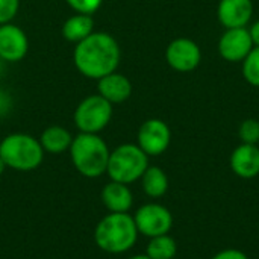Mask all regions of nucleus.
<instances>
[{
    "label": "nucleus",
    "mask_w": 259,
    "mask_h": 259,
    "mask_svg": "<svg viewBox=\"0 0 259 259\" xmlns=\"http://www.w3.org/2000/svg\"><path fill=\"white\" fill-rule=\"evenodd\" d=\"M120 59V46L117 39L106 32H93L83 41L76 44L73 53L77 71L85 77L96 80L117 71Z\"/></svg>",
    "instance_id": "nucleus-1"
},
{
    "label": "nucleus",
    "mask_w": 259,
    "mask_h": 259,
    "mask_svg": "<svg viewBox=\"0 0 259 259\" xmlns=\"http://www.w3.org/2000/svg\"><path fill=\"white\" fill-rule=\"evenodd\" d=\"M138 229L129 212H109L94 229L97 247L111 255L129 252L138 241Z\"/></svg>",
    "instance_id": "nucleus-2"
},
{
    "label": "nucleus",
    "mask_w": 259,
    "mask_h": 259,
    "mask_svg": "<svg viewBox=\"0 0 259 259\" xmlns=\"http://www.w3.org/2000/svg\"><path fill=\"white\" fill-rule=\"evenodd\" d=\"M68 152L74 168L82 176L96 179L106 173L111 150L99 134L80 132L73 137Z\"/></svg>",
    "instance_id": "nucleus-3"
},
{
    "label": "nucleus",
    "mask_w": 259,
    "mask_h": 259,
    "mask_svg": "<svg viewBox=\"0 0 259 259\" xmlns=\"http://www.w3.org/2000/svg\"><path fill=\"white\" fill-rule=\"evenodd\" d=\"M0 158L8 168L17 171H32L44 159L39 140L29 134L15 132L5 137L0 143Z\"/></svg>",
    "instance_id": "nucleus-4"
},
{
    "label": "nucleus",
    "mask_w": 259,
    "mask_h": 259,
    "mask_svg": "<svg viewBox=\"0 0 259 259\" xmlns=\"http://www.w3.org/2000/svg\"><path fill=\"white\" fill-rule=\"evenodd\" d=\"M149 167V156L138 144H121L109 153L106 175L111 181L131 185L141 179Z\"/></svg>",
    "instance_id": "nucleus-5"
},
{
    "label": "nucleus",
    "mask_w": 259,
    "mask_h": 259,
    "mask_svg": "<svg viewBox=\"0 0 259 259\" xmlns=\"http://www.w3.org/2000/svg\"><path fill=\"white\" fill-rule=\"evenodd\" d=\"M112 118V103L100 94L85 97L74 111V124L79 132L99 134Z\"/></svg>",
    "instance_id": "nucleus-6"
},
{
    "label": "nucleus",
    "mask_w": 259,
    "mask_h": 259,
    "mask_svg": "<svg viewBox=\"0 0 259 259\" xmlns=\"http://www.w3.org/2000/svg\"><path fill=\"white\" fill-rule=\"evenodd\" d=\"M138 234L147 238L165 235L173 226V215L168 208L161 203H146L132 215Z\"/></svg>",
    "instance_id": "nucleus-7"
},
{
    "label": "nucleus",
    "mask_w": 259,
    "mask_h": 259,
    "mask_svg": "<svg viewBox=\"0 0 259 259\" xmlns=\"http://www.w3.org/2000/svg\"><path fill=\"white\" fill-rule=\"evenodd\" d=\"M137 140V144L147 156H159L170 146L171 131L165 121L159 118H149L140 126Z\"/></svg>",
    "instance_id": "nucleus-8"
},
{
    "label": "nucleus",
    "mask_w": 259,
    "mask_h": 259,
    "mask_svg": "<svg viewBox=\"0 0 259 259\" xmlns=\"http://www.w3.org/2000/svg\"><path fill=\"white\" fill-rule=\"evenodd\" d=\"M167 64L179 71L188 73L199 67L202 61V52L196 41L190 38H176L165 49Z\"/></svg>",
    "instance_id": "nucleus-9"
},
{
    "label": "nucleus",
    "mask_w": 259,
    "mask_h": 259,
    "mask_svg": "<svg viewBox=\"0 0 259 259\" xmlns=\"http://www.w3.org/2000/svg\"><path fill=\"white\" fill-rule=\"evenodd\" d=\"M253 47L247 27L226 29L219 39V53L228 62H243Z\"/></svg>",
    "instance_id": "nucleus-10"
},
{
    "label": "nucleus",
    "mask_w": 259,
    "mask_h": 259,
    "mask_svg": "<svg viewBox=\"0 0 259 259\" xmlns=\"http://www.w3.org/2000/svg\"><path fill=\"white\" fill-rule=\"evenodd\" d=\"M29 50L24 30L15 24H0V59L8 62L21 61Z\"/></svg>",
    "instance_id": "nucleus-11"
},
{
    "label": "nucleus",
    "mask_w": 259,
    "mask_h": 259,
    "mask_svg": "<svg viewBox=\"0 0 259 259\" xmlns=\"http://www.w3.org/2000/svg\"><path fill=\"white\" fill-rule=\"evenodd\" d=\"M253 15L252 0H220L217 18L225 29L246 27Z\"/></svg>",
    "instance_id": "nucleus-12"
},
{
    "label": "nucleus",
    "mask_w": 259,
    "mask_h": 259,
    "mask_svg": "<svg viewBox=\"0 0 259 259\" xmlns=\"http://www.w3.org/2000/svg\"><path fill=\"white\" fill-rule=\"evenodd\" d=\"M231 168L241 179H253L259 175V147L256 144H241L231 155Z\"/></svg>",
    "instance_id": "nucleus-13"
},
{
    "label": "nucleus",
    "mask_w": 259,
    "mask_h": 259,
    "mask_svg": "<svg viewBox=\"0 0 259 259\" xmlns=\"http://www.w3.org/2000/svg\"><path fill=\"white\" fill-rule=\"evenodd\" d=\"M97 90L99 94L109 103H123L132 94V83L124 74L114 71L99 79Z\"/></svg>",
    "instance_id": "nucleus-14"
},
{
    "label": "nucleus",
    "mask_w": 259,
    "mask_h": 259,
    "mask_svg": "<svg viewBox=\"0 0 259 259\" xmlns=\"http://www.w3.org/2000/svg\"><path fill=\"white\" fill-rule=\"evenodd\" d=\"M102 202L109 212H129L134 205V194L129 185L111 181L102 190Z\"/></svg>",
    "instance_id": "nucleus-15"
},
{
    "label": "nucleus",
    "mask_w": 259,
    "mask_h": 259,
    "mask_svg": "<svg viewBox=\"0 0 259 259\" xmlns=\"http://www.w3.org/2000/svg\"><path fill=\"white\" fill-rule=\"evenodd\" d=\"M39 143L44 153L47 152L52 155H59L70 149L73 143V135L70 134L68 129L62 126H49L47 129L42 131Z\"/></svg>",
    "instance_id": "nucleus-16"
},
{
    "label": "nucleus",
    "mask_w": 259,
    "mask_h": 259,
    "mask_svg": "<svg viewBox=\"0 0 259 259\" xmlns=\"http://www.w3.org/2000/svg\"><path fill=\"white\" fill-rule=\"evenodd\" d=\"M94 32V20L93 15L88 14H74L62 26V35L70 42H80L87 36H90Z\"/></svg>",
    "instance_id": "nucleus-17"
},
{
    "label": "nucleus",
    "mask_w": 259,
    "mask_h": 259,
    "mask_svg": "<svg viewBox=\"0 0 259 259\" xmlns=\"http://www.w3.org/2000/svg\"><path fill=\"white\" fill-rule=\"evenodd\" d=\"M140 181L143 191L150 199H159L168 191V178L161 167L149 165Z\"/></svg>",
    "instance_id": "nucleus-18"
},
{
    "label": "nucleus",
    "mask_w": 259,
    "mask_h": 259,
    "mask_svg": "<svg viewBox=\"0 0 259 259\" xmlns=\"http://www.w3.org/2000/svg\"><path fill=\"white\" fill-rule=\"evenodd\" d=\"M178 253V244L168 234L149 238L146 255L150 259H173Z\"/></svg>",
    "instance_id": "nucleus-19"
},
{
    "label": "nucleus",
    "mask_w": 259,
    "mask_h": 259,
    "mask_svg": "<svg viewBox=\"0 0 259 259\" xmlns=\"http://www.w3.org/2000/svg\"><path fill=\"white\" fill-rule=\"evenodd\" d=\"M243 76L249 85L259 88V47H253L252 52L244 58Z\"/></svg>",
    "instance_id": "nucleus-20"
},
{
    "label": "nucleus",
    "mask_w": 259,
    "mask_h": 259,
    "mask_svg": "<svg viewBox=\"0 0 259 259\" xmlns=\"http://www.w3.org/2000/svg\"><path fill=\"white\" fill-rule=\"evenodd\" d=\"M238 135L244 144H258L259 143V120L247 118L240 124Z\"/></svg>",
    "instance_id": "nucleus-21"
},
{
    "label": "nucleus",
    "mask_w": 259,
    "mask_h": 259,
    "mask_svg": "<svg viewBox=\"0 0 259 259\" xmlns=\"http://www.w3.org/2000/svg\"><path fill=\"white\" fill-rule=\"evenodd\" d=\"M65 2L73 11L88 15H93L103 3V0H65Z\"/></svg>",
    "instance_id": "nucleus-22"
},
{
    "label": "nucleus",
    "mask_w": 259,
    "mask_h": 259,
    "mask_svg": "<svg viewBox=\"0 0 259 259\" xmlns=\"http://www.w3.org/2000/svg\"><path fill=\"white\" fill-rule=\"evenodd\" d=\"M20 0H0V24L11 23L17 15Z\"/></svg>",
    "instance_id": "nucleus-23"
},
{
    "label": "nucleus",
    "mask_w": 259,
    "mask_h": 259,
    "mask_svg": "<svg viewBox=\"0 0 259 259\" xmlns=\"http://www.w3.org/2000/svg\"><path fill=\"white\" fill-rule=\"evenodd\" d=\"M211 259H249V256L238 249H225L215 253Z\"/></svg>",
    "instance_id": "nucleus-24"
},
{
    "label": "nucleus",
    "mask_w": 259,
    "mask_h": 259,
    "mask_svg": "<svg viewBox=\"0 0 259 259\" xmlns=\"http://www.w3.org/2000/svg\"><path fill=\"white\" fill-rule=\"evenodd\" d=\"M249 33H250V38L253 41V46L259 47V20H256L255 23H252V26L249 29Z\"/></svg>",
    "instance_id": "nucleus-25"
},
{
    "label": "nucleus",
    "mask_w": 259,
    "mask_h": 259,
    "mask_svg": "<svg viewBox=\"0 0 259 259\" xmlns=\"http://www.w3.org/2000/svg\"><path fill=\"white\" fill-rule=\"evenodd\" d=\"M6 168H8V167H6V164H5V162H3V159L0 158V175H3V171H5Z\"/></svg>",
    "instance_id": "nucleus-26"
},
{
    "label": "nucleus",
    "mask_w": 259,
    "mask_h": 259,
    "mask_svg": "<svg viewBox=\"0 0 259 259\" xmlns=\"http://www.w3.org/2000/svg\"><path fill=\"white\" fill-rule=\"evenodd\" d=\"M127 259H150V258L144 253V255H134V256H131V258H127Z\"/></svg>",
    "instance_id": "nucleus-27"
}]
</instances>
